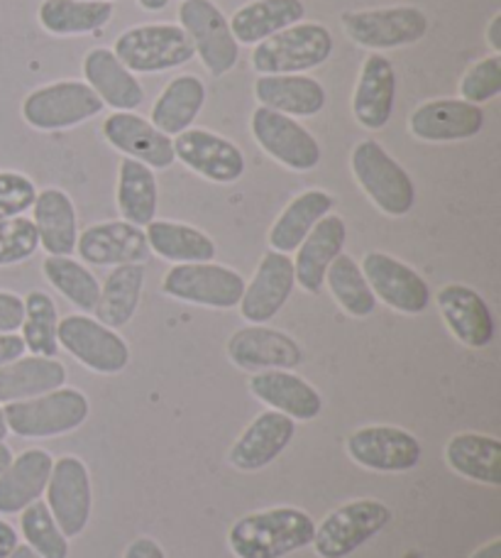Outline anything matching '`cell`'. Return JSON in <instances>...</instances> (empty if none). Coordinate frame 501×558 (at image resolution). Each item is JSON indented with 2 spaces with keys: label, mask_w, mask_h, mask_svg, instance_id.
Segmentation results:
<instances>
[{
  "label": "cell",
  "mask_w": 501,
  "mask_h": 558,
  "mask_svg": "<svg viewBox=\"0 0 501 558\" xmlns=\"http://www.w3.org/2000/svg\"><path fill=\"white\" fill-rule=\"evenodd\" d=\"M316 522L298 507L257 510L230 526L228 546L235 558H284L314 542Z\"/></svg>",
  "instance_id": "1"
},
{
  "label": "cell",
  "mask_w": 501,
  "mask_h": 558,
  "mask_svg": "<svg viewBox=\"0 0 501 558\" xmlns=\"http://www.w3.org/2000/svg\"><path fill=\"white\" fill-rule=\"evenodd\" d=\"M350 167L363 192L379 211L399 218L406 216L416 202L411 177L377 140H363L350 155Z\"/></svg>",
  "instance_id": "2"
},
{
  "label": "cell",
  "mask_w": 501,
  "mask_h": 558,
  "mask_svg": "<svg viewBox=\"0 0 501 558\" xmlns=\"http://www.w3.org/2000/svg\"><path fill=\"white\" fill-rule=\"evenodd\" d=\"M8 432L23 438H49L76 432L82 426L91 404L82 390L74 387H59L47 395L33 397L23 402H8L3 407Z\"/></svg>",
  "instance_id": "3"
},
{
  "label": "cell",
  "mask_w": 501,
  "mask_h": 558,
  "mask_svg": "<svg viewBox=\"0 0 501 558\" xmlns=\"http://www.w3.org/2000/svg\"><path fill=\"white\" fill-rule=\"evenodd\" d=\"M333 54V35L318 23H296L259 43L253 52V69L262 76L304 74L326 64Z\"/></svg>",
  "instance_id": "4"
},
{
  "label": "cell",
  "mask_w": 501,
  "mask_h": 558,
  "mask_svg": "<svg viewBox=\"0 0 501 558\" xmlns=\"http://www.w3.org/2000/svg\"><path fill=\"white\" fill-rule=\"evenodd\" d=\"M113 54L133 74H157L188 64L196 57L182 25H137L115 39Z\"/></svg>",
  "instance_id": "5"
},
{
  "label": "cell",
  "mask_w": 501,
  "mask_h": 558,
  "mask_svg": "<svg viewBox=\"0 0 501 558\" xmlns=\"http://www.w3.org/2000/svg\"><path fill=\"white\" fill-rule=\"evenodd\" d=\"M392 522V510L379 500H353L335 507L314 534L320 558H347Z\"/></svg>",
  "instance_id": "6"
},
{
  "label": "cell",
  "mask_w": 501,
  "mask_h": 558,
  "mask_svg": "<svg viewBox=\"0 0 501 558\" xmlns=\"http://www.w3.org/2000/svg\"><path fill=\"white\" fill-rule=\"evenodd\" d=\"M103 101L84 82H57L35 88L23 101V118L42 133L76 128L103 111Z\"/></svg>",
  "instance_id": "7"
},
{
  "label": "cell",
  "mask_w": 501,
  "mask_h": 558,
  "mask_svg": "<svg viewBox=\"0 0 501 558\" xmlns=\"http://www.w3.org/2000/svg\"><path fill=\"white\" fill-rule=\"evenodd\" d=\"M343 29L355 45L384 52L416 45L428 33V17L416 5L350 10L343 15Z\"/></svg>",
  "instance_id": "8"
},
{
  "label": "cell",
  "mask_w": 501,
  "mask_h": 558,
  "mask_svg": "<svg viewBox=\"0 0 501 558\" xmlns=\"http://www.w3.org/2000/svg\"><path fill=\"white\" fill-rule=\"evenodd\" d=\"M179 23L194 45V52L210 76L233 72L240 57L237 39L230 33L228 17L213 0H182Z\"/></svg>",
  "instance_id": "9"
},
{
  "label": "cell",
  "mask_w": 501,
  "mask_h": 558,
  "mask_svg": "<svg viewBox=\"0 0 501 558\" xmlns=\"http://www.w3.org/2000/svg\"><path fill=\"white\" fill-rule=\"evenodd\" d=\"M59 348L98 375H118L130 365V348L113 328L86 314H72L57 326Z\"/></svg>",
  "instance_id": "10"
},
{
  "label": "cell",
  "mask_w": 501,
  "mask_h": 558,
  "mask_svg": "<svg viewBox=\"0 0 501 558\" xmlns=\"http://www.w3.org/2000/svg\"><path fill=\"white\" fill-rule=\"evenodd\" d=\"M162 292L186 304L233 308L243 299L245 279L240 272L216 263H186L174 265L164 275Z\"/></svg>",
  "instance_id": "11"
},
{
  "label": "cell",
  "mask_w": 501,
  "mask_h": 558,
  "mask_svg": "<svg viewBox=\"0 0 501 558\" xmlns=\"http://www.w3.org/2000/svg\"><path fill=\"white\" fill-rule=\"evenodd\" d=\"M47 507L66 539L82 534L94 510V490L88 468L76 456H62L52 463L47 483Z\"/></svg>",
  "instance_id": "12"
},
{
  "label": "cell",
  "mask_w": 501,
  "mask_h": 558,
  "mask_svg": "<svg viewBox=\"0 0 501 558\" xmlns=\"http://www.w3.org/2000/svg\"><path fill=\"white\" fill-rule=\"evenodd\" d=\"M345 451L357 465L375 473H406L420 463L418 438L399 426H363L347 436Z\"/></svg>",
  "instance_id": "13"
},
{
  "label": "cell",
  "mask_w": 501,
  "mask_h": 558,
  "mask_svg": "<svg viewBox=\"0 0 501 558\" xmlns=\"http://www.w3.org/2000/svg\"><path fill=\"white\" fill-rule=\"evenodd\" d=\"M249 131H253L257 145L286 169L310 172L320 165L318 140L304 125L296 123L292 116L259 106L253 113V121H249Z\"/></svg>",
  "instance_id": "14"
},
{
  "label": "cell",
  "mask_w": 501,
  "mask_h": 558,
  "mask_svg": "<svg viewBox=\"0 0 501 558\" xmlns=\"http://www.w3.org/2000/svg\"><path fill=\"white\" fill-rule=\"evenodd\" d=\"M174 157L213 184H233L245 174V155L235 143L206 128H188L174 140Z\"/></svg>",
  "instance_id": "15"
},
{
  "label": "cell",
  "mask_w": 501,
  "mask_h": 558,
  "mask_svg": "<svg viewBox=\"0 0 501 558\" xmlns=\"http://www.w3.org/2000/svg\"><path fill=\"white\" fill-rule=\"evenodd\" d=\"M228 357L245 373L294 371L304 363V348L284 331H277V328L265 324H253L230 336Z\"/></svg>",
  "instance_id": "16"
},
{
  "label": "cell",
  "mask_w": 501,
  "mask_h": 558,
  "mask_svg": "<svg viewBox=\"0 0 501 558\" xmlns=\"http://www.w3.org/2000/svg\"><path fill=\"white\" fill-rule=\"evenodd\" d=\"M359 270H363L372 294L377 299H382V302L389 308H394V312L416 316L428 308L430 289L426 284V279L406 263H401L387 253L372 251L365 255Z\"/></svg>",
  "instance_id": "17"
},
{
  "label": "cell",
  "mask_w": 501,
  "mask_h": 558,
  "mask_svg": "<svg viewBox=\"0 0 501 558\" xmlns=\"http://www.w3.org/2000/svg\"><path fill=\"white\" fill-rule=\"evenodd\" d=\"M296 287L294 260L284 253H267L259 260L255 277L245 284L240 299V314L247 324H267L282 312Z\"/></svg>",
  "instance_id": "18"
},
{
  "label": "cell",
  "mask_w": 501,
  "mask_h": 558,
  "mask_svg": "<svg viewBox=\"0 0 501 558\" xmlns=\"http://www.w3.org/2000/svg\"><path fill=\"white\" fill-rule=\"evenodd\" d=\"M296 434V422L286 414L267 410L249 424L243 434L235 438V444L228 451V463L235 471L257 473L274 463L286 451Z\"/></svg>",
  "instance_id": "19"
},
{
  "label": "cell",
  "mask_w": 501,
  "mask_h": 558,
  "mask_svg": "<svg viewBox=\"0 0 501 558\" xmlns=\"http://www.w3.org/2000/svg\"><path fill=\"white\" fill-rule=\"evenodd\" d=\"M76 253L86 265L96 267L143 265L149 257V245L145 228L127 221H106L88 226L76 238Z\"/></svg>",
  "instance_id": "20"
},
{
  "label": "cell",
  "mask_w": 501,
  "mask_h": 558,
  "mask_svg": "<svg viewBox=\"0 0 501 558\" xmlns=\"http://www.w3.org/2000/svg\"><path fill=\"white\" fill-rule=\"evenodd\" d=\"M482 106L467 104L463 98H440L418 106L408 118V131L424 143H457L482 133Z\"/></svg>",
  "instance_id": "21"
},
{
  "label": "cell",
  "mask_w": 501,
  "mask_h": 558,
  "mask_svg": "<svg viewBox=\"0 0 501 558\" xmlns=\"http://www.w3.org/2000/svg\"><path fill=\"white\" fill-rule=\"evenodd\" d=\"M436 302L448 331L457 343L467 348H487L494 338V316L482 294L467 284H445L436 294Z\"/></svg>",
  "instance_id": "22"
},
{
  "label": "cell",
  "mask_w": 501,
  "mask_h": 558,
  "mask_svg": "<svg viewBox=\"0 0 501 558\" xmlns=\"http://www.w3.org/2000/svg\"><path fill=\"white\" fill-rule=\"evenodd\" d=\"M103 137L130 159L147 165L149 169H167L176 162L172 137L159 133L157 128L127 111H115L106 118Z\"/></svg>",
  "instance_id": "23"
},
{
  "label": "cell",
  "mask_w": 501,
  "mask_h": 558,
  "mask_svg": "<svg viewBox=\"0 0 501 558\" xmlns=\"http://www.w3.org/2000/svg\"><path fill=\"white\" fill-rule=\"evenodd\" d=\"M347 241L345 221L335 214H328L314 226L304 243L296 247L294 277L296 284L308 294H320L326 287V272L335 257L343 253Z\"/></svg>",
  "instance_id": "24"
},
{
  "label": "cell",
  "mask_w": 501,
  "mask_h": 558,
  "mask_svg": "<svg viewBox=\"0 0 501 558\" xmlns=\"http://www.w3.org/2000/svg\"><path fill=\"white\" fill-rule=\"evenodd\" d=\"M247 390L269 410L286 414L294 422H310L323 412V397L314 385L292 371H265L247 380Z\"/></svg>",
  "instance_id": "25"
},
{
  "label": "cell",
  "mask_w": 501,
  "mask_h": 558,
  "mask_svg": "<svg viewBox=\"0 0 501 558\" xmlns=\"http://www.w3.org/2000/svg\"><path fill=\"white\" fill-rule=\"evenodd\" d=\"M396 74L384 54L367 57L353 94V116L367 131H382L394 111Z\"/></svg>",
  "instance_id": "26"
},
{
  "label": "cell",
  "mask_w": 501,
  "mask_h": 558,
  "mask_svg": "<svg viewBox=\"0 0 501 558\" xmlns=\"http://www.w3.org/2000/svg\"><path fill=\"white\" fill-rule=\"evenodd\" d=\"M54 458L45 448H27L0 473V514H17L45 495Z\"/></svg>",
  "instance_id": "27"
},
{
  "label": "cell",
  "mask_w": 501,
  "mask_h": 558,
  "mask_svg": "<svg viewBox=\"0 0 501 558\" xmlns=\"http://www.w3.org/2000/svg\"><path fill=\"white\" fill-rule=\"evenodd\" d=\"M84 76L100 101L115 111L133 113L145 104V88L106 47H96L84 57Z\"/></svg>",
  "instance_id": "28"
},
{
  "label": "cell",
  "mask_w": 501,
  "mask_h": 558,
  "mask_svg": "<svg viewBox=\"0 0 501 558\" xmlns=\"http://www.w3.org/2000/svg\"><path fill=\"white\" fill-rule=\"evenodd\" d=\"M33 223L37 228L39 247L47 255H72L76 251V208L62 189H42L33 204Z\"/></svg>",
  "instance_id": "29"
},
{
  "label": "cell",
  "mask_w": 501,
  "mask_h": 558,
  "mask_svg": "<svg viewBox=\"0 0 501 558\" xmlns=\"http://www.w3.org/2000/svg\"><path fill=\"white\" fill-rule=\"evenodd\" d=\"M255 98L262 108L284 116L310 118L326 108V88L316 78L298 74L259 76L255 82Z\"/></svg>",
  "instance_id": "30"
},
{
  "label": "cell",
  "mask_w": 501,
  "mask_h": 558,
  "mask_svg": "<svg viewBox=\"0 0 501 558\" xmlns=\"http://www.w3.org/2000/svg\"><path fill=\"white\" fill-rule=\"evenodd\" d=\"M306 17L304 0H253L228 20L237 45H259Z\"/></svg>",
  "instance_id": "31"
},
{
  "label": "cell",
  "mask_w": 501,
  "mask_h": 558,
  "mask_svg": "<svg viewBox=\"0 0 501 558\" xmlns=\"http://www.w3.org/2000/svg\"><path fill=\"white\" fill-rule=\"evenodd\" d=\"M66 383V367L57 357L23 355L0 365V402H23L59 390Z\"/></svg>",
  "instance_id": "32"
},
{
  "label": "cell",
  "mask_w": 501,
  "mask_h": 558,
  "mask_svg": "<svg viewBox=\"0 0 501 558\" xmlns=\"http://www.w3.org/2000/svg\"><path fill=\"white\" fill-rule=\"evenodd\" d=\"M445 463L473 483L501 485V444L494 436L477 432L455 434L445 444Z\"/></svg>",
  "instance_id": "33"
},
{
  "label": "cell",
  "mask_w": 501,
  "mask_h": 558,
  "mask_svg": "<svg viewBox=\"0 0 501 558\" xmlns=\"http://www.w3.org/2000/svg\"><path fill=\"white\" fill-rule=\"evenodd\" d=\"M330 208H333V196L323 189H308V192L292 198L269 231L272 251L284 255L294 253L320 218L330 214Z\"/></svg>",
  "instance_id": "34"
},
{
  "label": "cell",
  "mask_w": 501,
  "mask_h": 558,
  "mask_svg": "<svg viewBox=\"0 0 501 558\" xmlns=\"http://www.w3.org/2000/svg\"><path fill=\"white\" fill-rule=\"evenodd\" d=\"M206 104V84L194 74L172 78L152 106V125L164 135H179L192 128Z\"/></svg>",
  "instance_id": "35"
},
{
  "label": "cell",
  "mask_w": 501,
  "mask_h": 558,
  "mask_svg": "<svg viewBox=\"0 0 501 558\" xmlns=\"http://www.w3.org/2000/svg\"><path fill=\"white\" fill-rule=\"evenodd\" d=\"M145 235L149 253L169 263H213L216 257V243L204 231L188 223L152 221L145 226Z\"/></svg>",
  "instance_id": "36"
},
{
  "label": "cell",
  "mask_w": 501,
  "mask_h": 558,
  "mask_svg": "<svg viewBox=\"0 0 501 558\" xmlns=\"http://www.w3.org/2000/svg\"><path fill=\"white\" fill-rule=\"evenodd\" d=\"M145 267L143 265H118L100 287L96 304V322L108 328H123L137 314L139 296H143Z\"/></svg>",
  "instance_id": "37"
},
{
  "label": "cell",
  "mask_w": 501,
  "mask_h": 558,
  "mask_svg": "<svg viewBox=\"0 0 501 558\" xmlns=\"http://www.w3.org/2000/svg\"><path fill=\"white\" fill-rule=\"evenodd\" d=\"M118 211L123 221L145 228L155 221L157 214V179L147 165L123 157L118 169Z\"/></svg>",
  "instance_id": "38"
},
{
  "label": "cell",
  "mask_w": 501,
  "mask_h": 558,
  "mask_svg": "<svg viewBox=\"0 0 501 558\" xmlns=\"http://www.w3.org/2000/svg\"><path fill=\"white\" fill-rule=\"evenodd\" d=\"M37 17L39 25L52 35H86L110 23L113 3H106V0H42Z\"/></svg>",
  "instance_id": "39"
},
{
  "label": "cell",
  "mask_w": 501,
  "mask_h": 558,
  "mask_svg": "<svg viewBox=\"0 0 501 558\" xmlns=\"http://www.w3.org/2000/svg\"><path fill=\"white\" fill-rule=\"evenodd\" d=\"M326 284L328 292L333 294L338 306L343 308L347 316L365 318L377 308V296L372 294V289H369L363 270H359V265L345 253H340L333 265L328 267Z\"/></svg>",
  "instance_id": "40"
},
{
  "label": "cell",
  "mask_w": 501,
  "mask_h": 558,
  "mask_svg": "<svg viewBox=\"0 0 501 558\" xmlns=\"http://www.w3.org/2000/svg\"><path fill=\"white\" fill-rule=\"evenodd\" d=\"M42 272L49 284L59 294L66 296L82 312H94L98 304L100 284L96 275L86 265L76 263L72 255H47L42 263Z\"/></svg>",
  "instance_id": "41"
},
{
  "label": "cell",
  "mask_w": 501,
  "mask_h": 558,
  "mask_svg": "<svg viewBox=\"0 0 501 558\" xmlns=\"http://www.w3.org/2000/svg\"><path fill=\"white\" fill-rule=\"evenodd\" d=\"M25 318H23V341L33 355L57 357L59 341H57V304L52 296L45 292H29L25 299Z\"/></svg>",
  "instance_id": "42"
},
{
  "label": "cell",
  "mask_w": 501,
  "mask_h": 558,
  "mask_svg": "<svg viewBox=\"0 0 501 558\" xmlns=\"http://www.w3.org/2000/svg\"><path fill=\"white\" fill-rule=\"evenodd\" d=\"M20 530L27 546L37 551L42 558H66L69 556V539L59 530L47 502H33L23 510L20 517Z\"/></svg>",
  "instance_id": "43"
},
{
  "label": "cell",
  "mask_w": 501,
  "mask_h": 558,
  "mask_svg": "<svg viewBox=\"0 0 501 558\" xmlns=\"http://www.w3.org/2000/svg\"><path fill=\"white\" fill-rule=\"evenodd\" d=\"M37 247L39 238L33 218L15 216L0 221V267L29 260Z\"/></svg>",
  "instance_id": "44"
},
{
  "label": "cell",
  "mask_w": 501,
  "mask_h": 558,
  "mask_svg": "<svg viewBox=\"0 0 501 558\" xmlns=\"http://www.w3.org/2000/svg\"><path fill=\"white\" fill-rule=\"evenodd\" d=\"M463 101L482 106L501 94V57L492 54L467 69V74L460 82Z\"/></svg>",
  "instance_id": "45"
},
{
  "label": "cell",
  "mask_w": 501,
  "mask_h": 558,
  "mask_svg": "<svg viewBox=\"0 0 501 558\" xmlns=\"http://www.w3.org/2000/svg\"><path fill=\"white\" fill-rule=\"evenodd\" d=\"M37 186L29 177L20 172H0V221L23 216L33 208Z\"/></svg>",
  "instance_id": "46"
},
{
  "label": "cell",
  "mask_w": 501,
  "mask_h": 558,
  "mask_svg": "<svg viewBox=\"0 0 501 558\" xmlns=\"http://www.w3.org/2000/svg\"><path fill=\"white\" fill-rule=\"evenodd\" d=\"M25 302L13 292H0V333H15L23 326Z\"/></svg>",
  "instance_id": "47"
},
{
  "label": "cell",
  "mask_w": 501,
  "mask_h": 558,
  "mask_svg": "<svg viewBox=\"0 0 501 558\" xmlns=\"http://www.w3.org/2000/svg\"><path fill=\"white\" fill-rule=\"evenodd\" d=\"M25 341L17 333H0V365H8L25 355Z\"/></svg>",
  "instance_id": "48"
},
{
  "label": "cell",
  "mask_w": 501,
  "mask_h": 558,
  "mask_svg": "<svg viewBox=\"0 0 501 558\" xmlns=\"http://www.w3.org/2000/svg\"><path fill=\"white\" fill-rule=\"evenodd\" d=\"M123 558H167V556L162 546H159L155 539H149V536H139V539H135L127 546Z\"/></svg>",
  "instance_id": "49"
},
{
  "label": "cell",
  "mask_w": 501,
  "mask_h": 558,
  "mask_svg": "<svg viewBox=\"0 0 501 558\" xmlns=\"http://www.w3.org/2000/svg\"><path fill=\"white\" fill-rule=\"evenodd\" d=\"M17 544H20V539H17V532L13 530V524L0 520V558H8L10 554H13Z\"/></svg>",
  "instance_id": "50"
},
{
  "label": "cell",
  "mask_w": 501,
  "mask_h": 558,
  "mask_svg": "<svg viewBox=\"0 0 501 558\" xmlns=\"http://www.w3.org/2000/svg\"><path fill=\"white\" fill-rule=\"evenodd\" d=\"M487 43L494 49V54L501 52V13H497L487 27Z\"/></svg>",
  "instance_id": "51"
},
{
  "label": "cell",
  "mask_w": 501,
  "mask_h": 558,
  "mask_svg": "<svg viewBox=\"0 0 501 558\" xmlns=\"http://www.w3.org/2000/svg\"><path fill=\"white\" fill-rule=\"evenodd\" d=\"M469 558H501V539H492L485 544L482 549H477Z\"/></svg>",
  "instance_id": "52"
},
{
  "label": "cell",
  "mask_w": 501,
  "mask_h": 558,
  "mask_svg": "<svg viewBox=\"0 0 501 558\" xmlns=\"http://www.w3.org/2000/svg\"><path fill=\"white\" fill-rule=\"evenodd\" d=\"M8 558H42V556H39L37 551L29 549L27 544H17L15 549H13V554H10Z\"/></svg>",
  "instance_id": "53"
},
{
  "label": "cell",
  "mask_w": 501,
  "mask_h": 558,
  "mask_svg": "<svg viewBox=\"0 0 501 558\" xmlns=\"http://www.w3.org/2000/svg\"><path fill=\"white\" fill-rule=\"evenodd\" d=\"M10 463H13V451L0 441V473H3Z\"/></svg>",
  "instance_id": "54"
},
{
  "label": "cell",
  "mask_w": 501,
  "mask_h": 558,
  "mask_svg": "<svg viewBox=\"0 0 501 558\" xmlns=\"http://www.w3.org/2000/svg\"><path fill=\"white\" fill-rule=\"evenodd\" d=\"M137 3L149 10V13H157V10H164L169 5V0H137Z\"/></svg>",
  "instance_id": "55"
},
{
  "label": "cell",
  "mask_w": 501,
  "mask_h": 558,
  "mask_svg": "<svg viewBox=\"0 0 501 558\" xmlns=\"http://www.w3.org/2000/svg\"><path fill=\"white\" fill-rule=\"evenodd\" d=\"M8 424H5V412H3V407H0V441H5L8 438Z\"/></svg>",
  "instance_id": "56"
},
{
  "label": "cell",
  "mask_w": 501,
  "mask_h": 558,
  "mask_svg": "<svg viewBox=\"0 0 501 558\" xmlns=\"http://www.w3.org/2000/svg\"><path fill=\"white\" fill-rule=\"evenodd\" d=\"M106 3H110V0H106Z\"/></svg>",
  "instance_id": "57"
}]
</instances>
